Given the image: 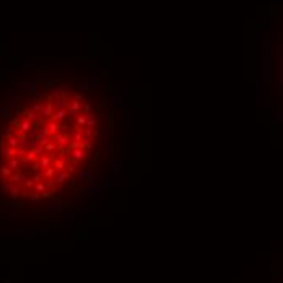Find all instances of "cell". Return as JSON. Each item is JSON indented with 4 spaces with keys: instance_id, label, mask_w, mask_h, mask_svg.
<instances>
[{
    "instance_id": "f1b7e54d",
    "label": "cell",
    "mask_w": 283,
    "mask_h": 283,
    "mask_svg": "<svg viewBox=\"0 0 283 283\" xmlns=\"http://www.w3.org/2000/svg\"><path fill=\"white\" fill-rule=\"evenodd\" d=\"M91 109H93L91 103H86V101H82V111H83V114H88V112H91Z\"/></svg>"
},
{
    "instance_id": "9a60e30c",
    "label": "cell",
    "mask_w": 283,
    "mask_h": 283,
    "mask_svg": "<svg viewBox=\"0 0 283 283\" xmlns=\"http://www.w3.org/2000/svg\"><path fill=\"white\" fill-rule=\"evenodd\" d=\"M31 127H33V122L31 120H28V119H23V120H20V125H18V129L20 130H23L25 134H28L31 130Z\"/></svg>"
},
{
    "instance_id": "e0dca14e",
    "label": "cell",
    "mask_w": 283,
    "mask_h": 283,
    "mask_svg": "<svg viewBox=\"0 0 283 283\" xmlns=\"http://www.w3.org/2000/svg\"><path fill=\"white\" fill-rule=\"evenodd\" d=\"M93 147H94V140L93 139H83L82 140V148H85L88 153L93 150Z\"/></svg>"
},
{
    "instance_id": "8fae6325",
    "label": "cell",
    "mask_w": 283,
    "mask_h": 283,
    "mask_svg": "<svg viewBox=\"0 0 283 283\" xmlns=\"http://www.w3.org/2000/svg\"><path fill=\"white\" fill-rule=\"evenodd\" d=\"M50 119L60 124V122H64L65 119H67V112H65V109H62V111H54L52 116H50Z\"/></svg>"
},
{
    "instance_id": "2e32d148",
    "label": "cell",
    "mask_w": 283,
    "mask_h": 283,
    "mask_svg": "<svg viewBox=\"0 0 283 283\" xmlns=\"http://www.w3.org/2000/svg\"><path fill=\"white\" fill-rule=\"evenodd\" d=\"M42 137H50V134H49V130H47V127L46 125H39V129H38V134H36V140H41Z\"/></svg>"
},
{
    "instance_id": "83f0119b",
    "label": "cell",
    "mask_w": 283,
    "mask_h": 283,
    "mask_svg": "<svg viewBox=\"0 0 283 283\" xmlns=\"http://www.w3.org/2000/svg\"><path fill=\"white\" fill-rule=\"evenodd\" d=\"M12 172H13V171H12V169L8 168V166H7V164H3V166H0V174H2V176H5V177H8V176H10V174H12Z\"/></svg>"
},
{
    "instance_id": "60d3db41",
    "label": "cell",
    "mask_w": 283,
    "mask_h": 283,
    "mask_svg": "<svg viewBox=\"0 0 283 283\" xmlns=\"http://www.w3.org/2000/svg\"><path fill=\"white\" fill-rule=\"evenodd\" d=\"M65 171H67L68 174H73V172H77V166H75V164H68V163H67V168H65Z\"/></svg>"
},
{
    "instance_id": "3957f363",
    "label": "cell",
    "mask_w": 283,
    "mask_h": 283,
    "mask_svg": "<svg viewBox=\"0 0 283 283\" xmlns=\"http://www.w3.org/2000/svg\"><path fill=\"white\" fill-rule=\"evenodd\" d=\"M25 179H26V174L25 172H21V171H17V172H12L10 176H8V181L15 186V187H20V186H23V182H25Z\"/></svg>"
},
{
    "instance_id": "4fadbf2b",
    "label": "cell",
    "mask_w": 283,
    "mask_h": 283,
    "mask_svg": "<svg viewBox=\"0 0 283 283\" xmlns=\"http://www.w3.org/2000/svg\"><path fill=\"white\" fill-rule=\"evenodd\" d=\"M20 159L15 156V158H8V161H7V166L12 169V171H20Z\"/></svg>"
},
{
    "instance_id": "816d5d0a",
    "label": "cell",
    "mask_w": 283,
    "mask_h": 283,
    "mask_svg": "<svg viewBox=\"0 0 283 283\" xmlns=\"http://www.w3.org/2000/svg\"><path fill=\"white\" fill-rule=\"evenodd\" d=\"M57 85V82H46L44 83V88H47V86H55Z\"/></svg>"
},
{
    "instance_id": "f5cc1de1",
    "label": "cell",
    "mask_w": 283,
    "mask_h": 283,
    "mask_svg": "<svg viewBox=\"0 0 283 283\" xmlns=\"http://www.w3.org/2000/svg\"><path fill=\"white\" fill-rule=\"evenodd\" d=\"M75 99H78V101H83V94H82V93H77V94H75Z\"/></svg>"
},
{
    "instance_id": "f907efd6",
    "label": "cell",
    "mask_w": 283,
    "mask_h": 283,
    "mask_svg": "<svg viewBox=\"0 0 283 283\" xmlns=\"http://www.w3.org/2000/svg\"><path fill=\"white\" fill-rule=\"evenodd\" d=\"M114 106H116V107L120 106V96H116V98H114Z\"/></svg>"
},
{
    "instance_id": "52a82bcc",
    "label": "cell",
    "mask_w": 283,
    "mask_h": 283,
    "mask_svg": "<svg viewBox=\"0 0 283 283\" xmlns=\"http://www.w3.org/2000/svg\"><path fill=\"white\" fill-rule=\"evenodd\" d=\"M57 150H59V145H57V142H54V140H50L49 143H46V145H44V155L54 156Z\"/></svg>"
},
{
    "instance_id": "ffe728a7",
    "label": "cell",
    "mask_w": 283,
    "mask_h": 283,
    "mask_svg": "<svg viewBox=\"0 0 283 283\" xmlns=\"http://www.w3.org/2000/svg\"><path fill=\"white\" fill-rule=\"evenodd\" d=\"M82 132H83V139H93V137H96V132L90 127H83Z\"/></svg>"
},
{
    "instance_id": "6da1fadb",
    "label": "cell",
    "mask_w": 283,
    "mask_h": 283,
    "mask_svg": "<svg viewBox=\"0 0 283 283\" xmlns=\"http://www.w3.org/2000/svg\"><path fill=\"white\" fill-rule=\"evenodd\" d=\"M65 151H67V155L70 158H73L75 161H78V163L86 161V159H88V155H90L85 148H73V150H65Z\"/></svg>"
},
{
    "instance_id": "5bb4252c",
    "label": "cell",
    "mask_w": 283,
    "mask_h": 283,
    "mask_svg": "<svg viewBox=\"0 0 283 283\" xmlns=\"http://www.w3.org/2000/svg\"><path fill=\"white\" fill-rule=\"evenodd\" d=\"M85 116H86V125H85V127H90V129L96 127V124H98V119H96V116H94V114H91V112L85 114Z\"/></svg>"
},
{
    "instance_id": "d6a6232c",
    "label": "cell",
    "mask_w": 283,
    "mask_h": 283,
    "mask_svg": "<svg viewBox=\"0 0 283 283\" xmlns=\"http://www.w3.org/2000/svg\"><path fill=\"white\" fill-rule=\"evenodd\" d=\"M18 148H25V150H28V137L18 139Z\"/></svg>"
},
{
    "instance_id": "836d02e7",
    "label": "cell",
    "mask_w": 283,
    "mask_h": 283,
    "mask_svg": "<svg viewBox=\"0 0 283 283\" xmlns=\"http://www.w3.org/2000/svg\"><path fill=\"white\" fill-rule=\"evenodd\" d=\"M8 80H10L8 70H0V82H8Z\"/></svg>"
},
{
    "instance_id": "7a4b0ae2",
    "label": "cell",
    "mask_w": 283,
    "mask_h": 283,
    "mask_svg": "<svg viewBox=\"0 0 283 283\" xmlns=\"http://www.w3.org/2000/svg\"><path fill=\"white\" fill-rule=\"evenodd\" d=\"M77 179L80 181V182H83V184H88L90 181L93 179V171H91V166H85V168L78 169V171H77Z\"/></svg>"
},
{
    "instance_id": "ac0fdd59",
    "label": "cell",
    "mask_w": 283,
    "mask_h": 283,
    "mask_svg": "<svg viewBox=\"0 0 283 283\" xmlns=\"http://www.w3.org/2000/svg\"><path fill=\"white\" fill-rule=\"evenodd\" d=\"M34 192H36V194H39L41 197H42V195H44V194L47 192L46 184H44V182H36V184H34Z\"/></svg>"
},
{
    "instance_id": "7c38bea8",
    "label": "cell",
    "mask_w": 283,
    "mask_h": 283,
    "mask_svg": "<svg viewBox=\"0 0 283 283\" xmlns=\"http://www.w3.org/2000/svg\"><path fill=\"white\" fill-rule=\"evenodd\" d=\"M46 127H47V130H49L50 135H54L55 132H59V130H60V124H59V122H55V120H52V119H50L47 124H46Z\"/></svg>"
},
{
    "instance_id": "f546056e",
    "label": "cell",
    "mask_w": 283,
    "mask_h": 283,
    "mask_svg": "<svg viewBox=\"0 0 283 283\" xmlns=\"http://www.w3.org/2000/svg\"><path fill=\"white\" fill-rule=\"evenodd\" d=\"M10 194H12V199H13V200H17V199L20 197V195H21V191H20V187H15V186H13V189L10 191Z\"/></svg>"
},
{
    "instance_id": "1f68e13d",
    "label": "cell",
    "mask_w": 283,
    "mask_h": 283,
    "mask_svg": "<svg viewBox=\"0 0 283 283\" xmlns=\"http://www.w3.org/2000/svg\"><path fill=\"white\" fill-rule=\"evenodd\" d=\"M36 145H39V142L36 140V137H28V150H30V148H34Z\"/></svg>"
},
{
    "instance_id": "4dcf8cb0",
    "label": "cell",
    "mask_w": 283,
    "mask_h": 283,
    "mask_svg": "<svg viewBox=\"0 0 283 283\" xmlns=\"http://www.w3.org/2000/svg\"><path fill=\"white\" fill-rule=\"evenodd\" d=\"M33 151L36 153V156L39 158V156H42V155H44V147H42V145H36V147L33 148Z\"/></svg>"
},
{
    "instance_id": "d590c367",
    "label": "cell",
    "mask_w": 283,
    "mask_h": 283,
    "mask_svg": "<svg viewBox=\"0 0 283 283\" xmlns=\"http://www.w3.org/2000/svg\"><path fill=\"white\" fill-rule=\"evenodd\" d=\"M41 106H42V103H33V104H30V106H28L26 109H30V111H34V112H39Z\"/></svg>"
},
{
    "instance_id": "8992f818",
    "label": "cell",
    "mask_w": 283,
    "mask_h": 283,
    "mask_svg": "<svg viewBox=\"0 0 283 283\" xmlns=\"http://www.w3.org/2000/svg\"><path fill=\"white\" fill-rule=\"evenodd\" d=\"M17 88L34 94V93H36V88H38V85H36L34 82H26V83H20V85H17Z\"/></svg>"
},
{
    "instance_id": "bcb514c9",
    "label": "cell",
    "mask_w": 283,
    "mask_h": 283,
    "mask_svg": "<svg viewBox=\"0 0 283 283\" xmlns=\"http://www.w3.org/2000/svg\"><path fill=\"white\" fill-rule=\"evenodd\" d=\"M17 101H18V99H17L15 96H12V98H10V104H8V107H10V109H13V107L17 106Z\"/></svg>"
},
{
    "instance_id": "cb8c5ba5",
    "label": "cell",
    "mask_w": 283,
    "mask_h": 283,
    "mask_svg": "<svg viewBox=\"0 0 283 283\" xmlns=\"http://www.w3.org/2000/svg\"><path fill=\"white\" fill-rule=\"evenodd\" d=\"M77 125H78L80 129H83V127L86 125V116H85V114H80L78 117H77Z\"/></svg>"
},
{
    "instance_id": "b9f144b4",
    "label": "cell",
    "mask_w": 283,
    "mask_h": 283,
    "mask_svg": "<svg viewBox=\"0 0 283 283\" xmlns=\"http://www.w3.org/2000/svg\"><path fill=\"white\" fill-rule=\"evenodd\" d=\"M12 135H15V130H13V127H7L5 129V139H8V137H12Z\"/></svg>"
},
{
    "instance_id": "4316f807",
    "label": "cell",
    "mask_w": 283,
    "mask_h": 283,
    "mask_svg": "<svg viewBox=\"0 0 283 283\" xmlns=\"http://www.w3.org/2000/svg\"><path fill=\"white\" fill-rule=\"evenodd\" d=\"M0 187H2L5 192H10L13 189V184L10 182V181H2V182H0Z\"/></svg>"
},
{
    "instance_id": "484cf974",
    "label": "cell",
    "mask_w": 283,
    "mask_h": 283,
    "mask_svg": "<svg viewBox=\"0 0 283 283\" xmlns=\"http://www.w3.org/2000/svg\"><path fill=\"white\" fill-rule=\"evenodd\" d=\"M55 174V169L52 168V166H49L47 169H44V179H52Z\"/></svg>"
},
{
    "instance_id": "681fc988",
    "label": "cell",
    "mask_w": 283,
    "mask_h": 283,
    "mask_svg": "<svg viewBox=\"0 0 283 283\" xmlns=\"http://www.w3.org/2000/svg\"><path fill=\"white\" fill-rule=\"evenodd\" d=\"M114 172H116V174L120 172V164H119V163H114Z\"/></svg>"
},
{
    "instance_id": "d4e9b609",
    "label": "cell",
    "mask_w": 283,
    "mask_h": 283,
    "mask_svg": "<svg viewBox=\"0 0 283 283\" xmlns=\"http://www.w3.org/2000/svg\"><path fill=\"white\" fill-rule=\"evenodd\" d=\"M23 114H25V119L31 120V122H34V120H36V116H38V114H36L34 111H30V109H26Z\"/></svg>"
},
{
    "instance_id": "c3c4849f",
    "label": "cell",
    "mask_w": 283,
    "mask_h": 283,
    "mask_svg": "<svg viewBox=\"0 0 283 283\" xmlns=\"http://www.w3.org/2000/svg\"><path fill=\"white\" fill-rule=\"evenodd\" d=\"M112 184H114V182H112V179H111V177H109V179H104V181H103V186H109V187H111Z\"/></svg>"
},
{
    "instance_id": "ba28073f",
    "label": "cell",
    "mask_w": 283,
    "mask_h": 283,
    "mask_svg": "<svg viewBox=\"0 0 283 283\" xmlns=\"http://www.w3.org/2000/svg\"><path fill=\"white\" fill-rule=\"evenodd\" d=\"M264 82H268V46L264 44Z\"/></svg>"
},
{
    "instance_id": "9c48e42d",
    "label": "cell",
    "mask_w": 283,
    "mask_h": 283,
    "mask_svg": "<svg viewBox=\"0 0 283 283\" xmlns=\"http://www.w3.org/2000/svg\"><path fill=\"white\" fill-rule=\"evenodd\" d=\"M52 168L55 171H64L65 168H67V159H57V158H52Z\"/></svg>"
},
{
    "instance_id": "44dd1931",
    "label": "cell",
    "mask_w": 283,
    "mask_h": 283,
    "mask_svg": "<svg viewBox=\"0 0 283 283\" xmlns=\"http://www.w3.org/2000/svg\"><path fill=\"white\" fill-rule=\"evenodd\" d=\"M5 143L8 145V147H12V148H18V139L15 135H12V137H8V139H5Z\"/></svg>"
},
{
    "instance_id": "5b68a950",
    "label": "cell",
    "mask_w": 283,
    "mask_h": 283,
    "mask_svg": "<svg viewBox=\"0 0 283 283\" xmlns=\"http://www.w3.org/2000/svg\"><path fill=\"white\" fill-rule=\"evenodd\" d=\"M38 164H39V169H47L50 164H52V156H49V155H42V156H39L38 158Z\"/></svg>"
},
{
    "instance_id": "f35d334b",
    "label": "cell",
    "mask_w": 283,
    "mask_h": 283,
    "mask_svg": "<svg viewBox=\"0 0 283 283\" xmlns=\"http://www.w3.org/2000/svg\"><path fill=\"white\" fill-rule=\"evenodd\" d=\"M77 86L80 90H85V91H91L93 90V85L90 83V85H83V83H77Z\"/></svg>"
},
{
    "instance_id": "d6986e66",
    "label": "cell",
    "mask_w": 283,
    "mask_h": 283,
    "mask_svg": "<svg viewBox=\"0 0 283 283\" xmlns=\"http://www.w3.org/2000/svg\"><path fill=\"white\" fill-rule=\"evenodd\" d=\"M0 119H12L10 107H0Z\"/></svg>"
},
{
    "instance_id": "277c9868",
    "label": "cell",
    "mask_w": 283,
    "mask_h": 283,
    "mask_svg": "<svg viewBox=\"0 0 283 283\" xmlns=\"http://www.w3.org/2000/svg\"><path fill=\"white\" fill-rule=\"evenodd\" d=\"M70 177H72V174H68L67 171H55V174H54V182L59 186V184H65V182H68L70 181Z\"/></svg>"
},
{
    "instance_id": "7dc6e473",
    "label": "cell",
    "mask_w": 283,
    "mask_h": 283,
    "mask_svg": "<svg viewBox=\"0 0 283 283\" xmlns=\"http://www.w3.org/2000/svg\"><path fill=\"white\" fill-rule=\"evenodd\" d=\"M50 142V137H42V139L39 140V145H42V147H44L46 143H49Z\"/></svg>"
},
{
    "instance_id": "7402d4cb",
    "label": "cell",
    "mask_w": 283,
    "mask_h": 283,
    "mask_svg": "<svg viewBox=\"0 0 283 283\" xmlns=\"http://www.w3.org/2000/svg\"><path fill=\"white\" fill-rule=\"evenodd\" d=\"M25 159H26V163H30V161H36V159H38V156H36V153L33 151V148H30L26 151V155H25Z\"/></svg>"
},
{
    "instance_id": "7bdbcfd3",
    "label": "cell",
    "mask_w": 283,
    "mask_h": 283,
    "mask_svg": "<svg viewBox=\"0 0 283 283\" xmlns=\"http://www.w3.org/2000/svg\"><path fill=\"white\" fill-rule=\"evenodd\" d=\"M38 129H39L38 125H33V127H31V130L28 132V137H36V134H38Z\"/></svg>"
},
{
    "instance_id": "e575fe53",
    "label": "cell",
    "mask_w": 283,
    "mask_h": 283,
    "mask_svg": "<svg viewBox=\"0 0 283 283\" xmlns=\"http://www.w3.org/2000/svg\"><path fill=\"white\" fill-rule=\"evenodd\" d=\"M42 99H46V94L41 93V91H36L34 93V103H41Z\"/></svg>"
},
{
    "instance_id": "ab89813d",
    "label": "cell",
    "mask_w": 283,
    "mask_h": 283,
    "mask_svg": "<svg viewBox=\"0 0 283 283\" xmlns=\"http://www.w3.org/2000/svg\"><path fill=\"white\" fill-rule=\"evenodd\" d=\"M18 125H20V119H18V117H12V119H10V127L18 129Z\"/></svg>"
},
{
    "instance_id": "603a6c76",
    "label": "cell",
    "mask_w": 283,
    "mask_h": 283,
    "mask_svg": "<svg viewBox=\"0 0 283 283\" xmlns=\"http://www.w3.org/2000/svg\"><path fill=\"white\" fill-rule=\"evenodd\" d=\"M31 179L34 181V184H36V182H42V179H44V171H36V172L33 174Z\"/></svg>"
},
{
    "instance_id": "f6af8a7d",
    "label": "cell",
    "mask_w": 283,
    "mask_h": 283,
    "mask_svg": "<svg viewBox=\"0 0 283 283\" xmlns=\"http://www.w3.org/2000/svg\"><path fill=\"white\" fill-rule=\"evenodd\" d=\"M28 197H30L31 200H39V199H41V195H39V194H36V192H30V194H28Z\"/></svg>"
},
{
    "instance_id": "30bf717a",
    "label": "cell",
    "mask_w": 283,
    "mask_h": 283,
    "mask_svg": "<svg viewBox=\"0 0 283 283\" xmlns=\"http://www.w3.org/2000/svg\"><path fill=\"white\" fill-rule=\"evenodd\" d=\"M70 142H72V135H62L59 140H57V145H59V148H62V150H67L68 148V145H70Z\"/></svg>"
},
{
    "instance_id": "8d00e7d4",
    "label": "cell",
    "mask_w": 283,
    "mask_h": 283,
    "mask_svg": "<svg viewBox=\"0 0 283 283\" xmlns=\"http://www.w3.org/2000/svg\"><path fill=\"white\" fill-rule=\"evenodd\" d=\"M83 129H78L77 132L73 134V142H82L83 140V132H82Z\"/></svg>"
},
{
    "instance_id": "74e56055",
    "label": "cell",
    "mask_w": 283,
    "mask_h": 283,
    "mask_svg": "<svg viewBox=\"0 0 283 283\" xmlns=\"http://www.w3.org/2000/svg\"><path fill=\"white\" fill-rule=\"evenodd\" d=\"M62 90H64V88H60L59 85H55L54 90H52V98H59L60 94H62Z\"/></svg>"
},
{
    "instance_id": "ee69618b",
    "label": "cell",
    "mask_w": 283,
    "mask_h": 283,
    "mask_svg": "<svg viewBox=\"0 0 283 283\" xmlns=\"http://www.w3.org/2000/svg\"><path fill=\"white\" fill-rule=\"evenodd\" d=\"M23 184H25V187H26V189H31V187L34 186V181L30 177V179H25V182H23Z\"/></svg>"
}]
</instances>
